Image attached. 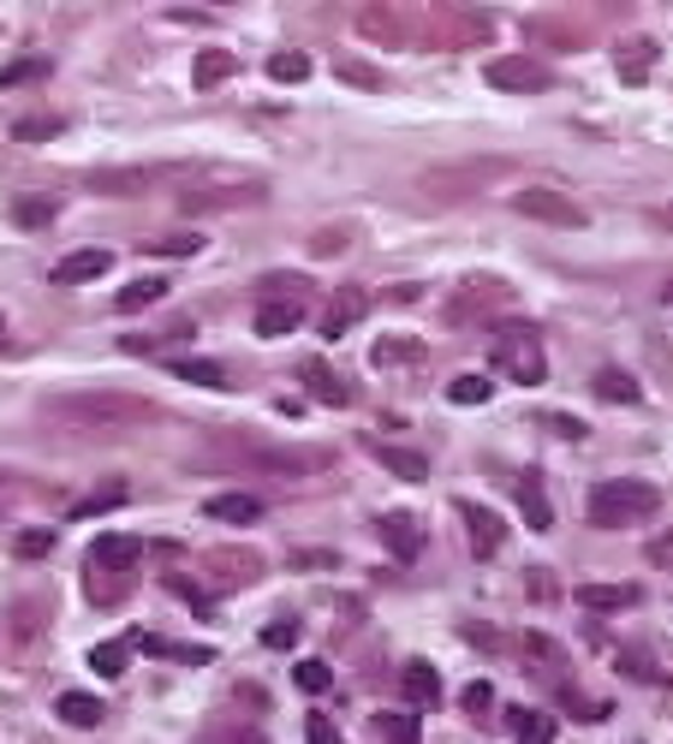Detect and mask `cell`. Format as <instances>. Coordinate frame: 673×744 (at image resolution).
<instances>
[{
  "label": "cell",
  "instance_id": "obj_1",
  "mask_svg": "<svg viewBox=\"0 0 673 744\" xmlns=\"http://www.w3.org/2000/svg\"><path fill=\"white\" fill-rule=\"evenodd\" d=\"M42 417L66 435H131L143 423H155V405L120 387H78V393H54L42 400Z\"/></svg>",
  "mask_w": 673,
  "mask_h": 744
},
{
  "label": "cell",
  "instance_id": "obj_2",
  "mask_svg": "<svg viewBox=\"0 0 673 744\" xmlns=\"http://www.w3.org/2000/svg\"><path fill=\"white\" fill-rule=\"evenodd\" d=\"M311 292L316 286L304 281V274H262L251 328L262 333V340H286V333L304 328V316H311Z\"/></svg>",
  "mask_w": 673,
  "mask_h": 744
},
{
  "label": "cell",
  "instance_id": "obj_3",
  "mask_svg": "<svg viewBox=\"0 0 673 744\" xmlns=\"http://www.w3.org/2000/svg\"><path fill=\"white\" fill-rule=\"evenodd\" d=\"M662 513V489L638 483V477H608L590 489V524L596 530H632V524Z\"/></svg>",
  "mask_w": 673,
  "mask_h": 744
},
{
  "label": "cell",
  "instance_id": "obj_4",
  "mask_svg": "<svg viewBox=\"0 0 673 744\" xmlns=\"http://www.w3.org/2000/svg\"><path fill=\"white\" fill-rule=\"evenodd\" d=\"M221 453L239 471H262V477H316L328 471L334 453L328 447H257V441H221Z\"/></svg>",
  "mask_w": 673,
  "mask_h": 744
},
{
  "label": "cell",
  "instance_id": "obj_5",
  "mask_svg": "<svg viewBox=\"0 0 673 744\" xmlns=\"http://www.w3.org/2000/svg\"><path fill=\"white\" fill-rule=\"evenodd\" d=\"M495 375H507V382H519V387H543L549 358H543V346H536V333H507V340H495Z\"/></svg>",
  "mask_w": 673,
  "mask_h": 744
},
{
  "label": "cell",
  "instance_id": "obj_6",
  "mask_svg": "<svg viewBox=\"0 0 673 744\" xmlns=\"http://www.w3.org/2000/svg\"><path fill=\"white\" fill-rule=\"evenodd\" d=\"M482 78L495 84V90H513V96H531V90H549L554 72L536 61V54H495L489 66H482Z\"/></svg>",
  "mask_w": 673,
  "mask_h": 744
},
{
  "label": "cell",
  "instance_id": "obj_7",
  "mask_svg": "<svg viewBox=\"0 0 673 744\" xmlns=\"http://www.w3.org/2000/svg\"><path fill=\"white\" fill-rule=\"evenodd\" d=\"M167 179H180V167H101V173H90V192L96 197H150Z\"/></svg>",
  "mask_w": 673,
  "mask_h": 744
},
{
  "label": "cell",
  "instance_id": "obj_8",
  "mask_svg": "<svg viewBox=\"0 0 673 744\" xmlns=\"http://www.w3.org/2000/svg\"><path fill=\"white\" fill-rule=\"evenodd\" d=\"M513 209L524 215V221H543V227H584V221H590V215H584L573 197L549 192V185H531V192H519Z\"/></svg>",
  "mask_w": 673,
  "mask_h": 744
},
{
  "label": "cell",
  "instance_id": "obj_9",
  "mask_svg": "<svg viewBox=\"0 0 673 744\" xmlns=\"http://www.w3.org/2000/svg\"><path fill=\"white\" fill-rule=\"evenodd\" d=\"M430 19L447 31V42H489V31H495V19L482 7H471V0H435Z\"/></svg>",
  "mask_w": 673,
  "mask_h": 744
},
{
  "label": "cell",
  "instance_id": "obj_10",
  "mask_svg": "<svg viewBox=\"0 0 673 744\" xmlns=\"http://www.w3.org/2000/svg\"><path fill=\"white\" fill-rule=\"evenodd\" d=\"M138 560H143V543H138L131 530H108V536H96V543H90V572L120 578V572H131Z\"/></svg>",
  "mask_w": 673,
  "mask_h": 744
},
{
  "label": "cell",
  "instance_id": "obj_11",
  "mask_svg": "<svg viewBox=\"0 0 673 744\" xmlns=\"http://www.w3.org/2000/svg\"><path fill=\"white\" fill-rule=\"evenodd\" d=\"M507 298H513V292H507L501 281H465V286H459V298L447 304V316H453V322H477V316L507 310Z\"/></svg>",
  "mask_w": 673,
  "mask_h": 744
},
{
  "label": "cell",
  "instance_id": "obj_12",
  "mask_svg": "<svg viewBox=\"0 0 673 744\" xmlns=\"http://www.w3.org/2000/svg\"><path fill=\"white\" fill-rule=\"evenodd\" d=\"M363 310H370V292H358V286H346V292H334L328 298V310H322V340H340L346 328H358L363 322Z\"/></svg>",
  "mask_w": 673,
  "mask_h": 744
},
{
  "label": "cell",
  "instance_id": "obj_13",
  "mask_svg": "<svg viewBox=\"0 0 673 744\" xmlns=\"http://www.w3.org/2000/svg\"><path fill=\"white\" fill-rule=\"evenodd\" d=\"M459 518H465V530H471V554L477 560H489V554H501L507 543V524L489 513V506H477V501H459Z\"/></svg>",
  "mask_w": 673,
  "mask_h": 744
},
{
  "label": "cell",
  "instance_id": "obj_14",
  "mask_svg": "<svg viewBox=\"0 0 673 744\" xmlns=\"http://www.w3.org/2000/svg\"><path fill=\"white\" fill-rule=\"evenodd\" d=\"M113 269L108 251H72L54 262V286H84V281H101V274Z\"/></svg>",
  "mask_w": 673,
  "mask_h": 744
},
{
  "label": "cell",
  "instance_id": "obj_15",
  "mask_svg": "<svg viewBox=\"0 0 673 744\" xmlns=\"http://www.w3.org/2000/svg\"><path fill=\"white\" fill-rule=\"evenodd\" d=\"M376 530H382V543H388L393 560H417V554H423V530H417L412 513H388Z\"/></svg>",
  "mask_w": 673,
  "mask_h": 744
},
{
  "label": "cell",
  "instance_id": "obj_16",
  "mask_svg": "<svg viewBox=\"0 0 673 744\" xmlns=\"http://www.w3.org/2000/svg\"><path fill=\"white\" fill-rule=\"evenodd\" d=\"M632 602H638L632 583H578V608H590V614H626Z\"/></svg>",
  "mask_w": 673,
  "mask_h": 744
},
{
  "label": "cell",
  "instance_id": "obj_17",
  "mask_svg": "<svg viewBox=\"0 0 673 744\" xmlns=\"http://www.w3.org/2000/svg\"><path fill=\"white\" fill-rule=\"evenodd\" d=\"M298 375H304V387L316 393V405H346V400H352V387H346V382H340V375H334L322 358H304V363H298Z\"/></svg>",
  "mask_w": 673,
  "mask_h": 744
},
{
  "label": "cell",
  "instance_id": "obj_18",
  "mask_svg": "<svg viewBox=\"0 0 673 744\" xmlns=\"http://www.w3.org/2000/svg\"><path fill=\"white\" fill-rule=\"evenodd\" d=\"M400 685H405V697H412L417 709H435V703H442V674H435L430 661H405Z\"/></svg>",
  "mask_w": 673,
  "mask_h": 744
},
{
  "label": "cell",
  "instance_id": "obj_19",
  "mask_svg": "<svg viewBox=\"0 0 673 744\" xmlns=\"http://www.w3.org/2000/svg\"><path fill=\"white\" fill-rule=\"evenodd\" d=\"M358 36L382 42V48H400V42H405V24L393 19L388 7H358Z\"/></svg>",
  "mask_w": 673,
  "mask_h": 744
},
{
  "label": "cell",
  "instance_id": "obj_20",
  "mask_svg": "<svg viewBox=\"0 0 673 744\" xmlns=\"http://www.w3.org/2000/svg\"><path fill=\"white\" fill-rule=\"evenodd\" d=\"M620 78L626 84H650V72H655V42L650 36H632V42H620Z\"/></svg>",
  "mask_w": 673,
  "mask_h": 744
},
{
  "label": "cell",
  "instance_id": "obj_21",
  "mask_svg": "<svg viewBox=\"0 0 673 744\" xmlns=\"http://www.w3.org/2000/svg\"><path fill=\"white\" fill-rule=\"evenodd\" d=\"M54 714H61L66 726H101V721H108L101 697H90V691H61V703H54Z\"/></svg>",
  "mask_w": 673,
  "mask_h": 744
},
{
  "label": "cell",
  "instance_id": "obj_22",
  "mask_svg": "<svg viewBox=\"0 0 673 744\" xmlns=\"http://www.w3.org/2000/svg\"><path fill=\"white\" fill-rule=\"evenodd\" d=\"M257 197H262V185H227V192H192L185 209L209 215V209H239V203H257Z\"/></svg>",
  "mask_w": 673,
  "mask_h": 744
},
{
  "label": "cell",
  "instance_id": "obj_23",
  "mask_svg": "<svg viewBox=\"0 0 673 744\" xmlns=\"http://www.w3.org/2000/svg\"><path fill=\"white\" fill-rule=\"evenodd\" d=\"M203 513L221 518V524H257L262 518V501H257V494H215Z\"/></svg>",
  "mask_w": 673,
  "mask_h": 744
},
{
  "label": "cell",
  "instance_id": "obj_24",
  "mask_svg": "<svg viewBox=\"0 0 673 744\" xmlns=\"http://www.w3.org/2000/svg\"><path fill=\"white\" fill-rule=\"evenodd\" d=\"M376 459H382L393 477H405V483H430V459L412 453V447H382L376 441Z\"/></svg>",
  "mask_w": 673,
  "mask_h": 744
},
{
  "label": "cell",
  "instance_id": "obj_25",
  "mask_svg": "<svg viewBox=\"0 0 673 744\" xmlns=\"http://www.w3.org/2000/svg\"><path fill=\"white\" fill-rule=\"evenodd\" d=\"M161 298H167V281H155V274H150V281H131L120 298H113V310L138 316V310H150V304H161Z\"/></svg>",
  "mask_w": 673,
  "mask_h": 744
},
{
  "label": "cell",
  "instance_id": "obj_26",
  "mask_svg": "<svg viewBox=\"0 0 673 744\" xmlns=\"http://www.w3.org/2000/svg\"><path fill=\"white\" fill-rule=\"evenodd\" d=\"M167 370L180 375V382H197V387H215V393L227 387V370H221V363H209V358H173Z\"/></svg>",
  "mask_w": 673,
  "mask_h": 744
},
{
  "label": "cell",
  "instance_id": "obj_27",
  "mask_svg": "<svg viewBox=\"0 0 673 744\" xmlns=\"http://www.w3.org/2000/svg\"><path fill=\"white\" fill-rule=\"evenodd\" d=\"M232 66H239V61H232L227 48H209V54H197L192 84H197V90H215V84H227V78H232Z\"/></svg>",
  "mask_w": 673,
  "mask_h": 744
},
{
  "label": "cell",
  "instance_id": "obj_28",
  "mask_svg": "<svg viewBox=\"0 0 673 744\" xmlns=\"http://www.w3.org/2000/svg\"><path fill=\"white\" fill-rule=\"evenodd\" d=\"M519 513L531 518V530H549V524H554V506H549V494H543L536 477H524V483H519Z\"/></svg>",
  "mask_w": 673,
  "mask_h": 744
},
{
  "label": "cell",
  "instance_id": "obj_29",
  "mask_svg": "<svg viewBox=\"0 0 673 744\" xmlns=\"http://www.w3.org/2000/svg\"><path fill=\"white\" fill-rule=\"evenodd\" d=\"M417 358H423V346L412 340V333H393V340H382V346L370 352L376 370H400V363H417Z\"/></svg>",
  "mask_w": 673,
  "mask_h": 744
},
{
  "label": "cell",
  "instance_id": "obj_30",
  "mask_svg": "<svg viewBox=\"0 0 673 744\" xmlns=\"http://www.w3.org/2000/svg\"><path fill=\"white\" fill-rule=\"evenodd\" d=\"M150 655H167V661H185V667H209L215 661V649L209 644H161V637H138Z\"/></svg>",
  "mask_w": 673,
  "mask_h": 744
},
{
  "label": "cell",
  "instance_id": "obj_31",
  "mask_svg": "<svg viewBox=\"0 0 673 744\" xmlns=\"http://www.w3.org/2000/svg\"><path fill=\"white\" fill-rule=\"evenodd\" d=\"M507 721H513L519 744H554V721H549V714H536V709H513Z\"/></svg>",
  "mask_w": 673,
  "mask_h": 744
},
{
  "label": "cell",
  "instance_id": "obj_32",
  "mask_svg": "<svg viewBox=\"0 0 673 744\" xmlns=\"http://www.w3.org/2000/svg\"><path fill=\"white\" fill-rule=\"evenodd\" d=\"M54 215H61V197H19L12 203V221L19 227H48Z\"/></svg>",
  "mask_w": 673,
  "mask_h": 744
},
{
  "label": "cell",
  "instance_id": "obj_33",
  "mask_svg": "<svg viewBox=\"0 0 673 744\" xmlns=\"http://www.w3.org/2000/svg\"><path fill=\"white\" fill-rule=\"evenodd\" d=\"M12 138H19V143H48V138H61V113H24V120L12 125Z\"/></svg>",
  "mask_w": 673,
  "mask_h": 744
},
{
  "label": "cell",
  "instance_id": "obj_34",
  "mask_svg": "<svg viewBox=\"0 0 673 744\" xmlns=\"http://www.w3.org/2000/svg\"><path fill=\"white\" fill-rule=\"evenodd\" d=\"M269 78L274 84H304V78H311V61H304V54H269Z\"/></svg>",
  "mask_w": 673,
  "mask_h": 744
},
{
  "label": "cell",
  "instance_id": "obj_35",
  "mask_svg": "<svg viewBox=\"0 0 673 744\" xmlns=\"http://www.w3.org/2000/svg\"><path fill=\"white\" fill-rule=\"evenodd\" d=\"M489 393H495L489 375H459V382L447 387V400L453 405H489Z\"/></svg>",
  "mask_w": 673,
  "mask_h": 744
},
{
  "label": "cell",
  "instance_id": "obj_36",
  "mask_svg": "<svg viewBox=\"0 0 673 744\" xmlns=\"http://www.w3.org/2000/svg\"><path fill=\"white\" fill-rule=\"evenodd\" d=\"M596 393H603L608 405H632L638 382H632V375H620V370H603V375H596Z\"/></svg>",
  "mask_w": 673,
  "mask_h": 744
},
{
  "label": "cell",
  "instance_id": "obj_37",
  "mask_svg": "<svg viewBox=\"0 0 673 744\" xmlns=\"http://www.w3.org/2000/svg\"><path fill=\"white\" fill-rule=\"evenodd\" d=\"M292 679H298V691L322 697V691L334 685V667H328V661H316V655H311V661H298V667H292Z\"/></svg>",
  "mask_w": 673,
  "mask_h": 744
},
{
  "label": "cell",
  "instance_id": "obj_38",
  "mask_svg": "<svg viewBox=\"0 0 673 744\" xmlns=\"http://www.w3.org/2000/svg\"><path fill=\"white\" fill-rule=\"evenodd\" d=\"M150 256H197L203 251V232H167V239H155V244H143Z\"/></svg>",
  "mask_w": 673,
  "mask_h": 744
},
{
  "label": "cell",
  "instance_id": "obj_39",
  "mask_svg": "<svg viewBox=\"0 0 673 744\" xmlns=\"http://www.w3.org/2000/svg\"><path fill=\"white\" fill-rule=\"evenodd\" d=\"M382 738H388V744H423L417 721H412L405 709H388V714H382Z\"/></svg>",
  "mask_w": 673,
  "mask_h": 744
},
{
  "label": "cell",
  "instance_id": "obj_40",
  "mask_svg": "<svg viewBox=\"0 0 673 744\" xmlns=\"http://www.w3.org/2000/svg\"><path fill=\"white\" fill-rule=\"evenodd\" d=\"M131 649H138V637H126V644H101V649L90 655V667H96V674H126Z\"/></svg>",
  "mask_w": 673,
  "mask_h": 744
},
{
  "label": "cell",
  "instance_id": "obj_41",
  "mask_svg": "<svg viewBox=\"0 0 673 744\" xmlns=\"http://www.w3.org/2000/svg\"><path fill=\"white\" fill-rule=\"evenodd\" d=\"M334 72H340V84H358V90H382V72L363 66V61H334Z\"/></svg>",
  "mask_w": 673,
  "mask_h": 744
},
{
  "label": "cell",
  "instance_id": "obj_42",
  "mask_svg": "<svg viewBox=\"0 0 673 744\" xmlns=\"http://www.w3.org/2000/svg\"><path fill=\"white\" fill-rule=\"evenodd\" d=\"M42 72H48V61H42V54H31V61H12L7 72H0V84H7V90H19V84H36Z\"/></svg>",
  "mask_w": 673,
  "mask_h": 744
},
{
  "label": "cell",
  "instance_id": "obj_43",
  "mask_svg": "<svg viewBox=\"0 0 673 744\" xmlns=\"http://www.w3.org/2000/svg\"><path fill=\"white\" fill-rule=\"evenodd\" d=\"M12 548H19V560H42V554L54 548V530H24Z\"/></svg>",
  "mask_w": 673,
  "mask_h": 744
},
{
  "label": "cell",
  "instance_id": "obj_44",
  "mask_svg": "<svg viewBox=\"0 0 673 744\" xmlns=\"http://www.w3.org/2000/svg\"><path fill=\"white\" fill-rule=\"evenodd\" d=\"M262 644H269V649H292V644H298V625H292V620H269V625H262Z\"/></svg>",
  "mask_w": 673,
  "mask_h": 744
},
{
  "label": "cell",
  "instance_id": "obj_45",
  "mask_svg": "<svg viewBox=\"0 0 673 744\" xmlns=\"http://www.w3.org/2000/svg\"><path fill=\"white\" fill-rule=\"evenodd\" d=\"M531 36H543V42H566V48H584V31H566V24H549V19H536V24H531Z\"/></svg>",
  "mask_w": 673,
  "mask_h": 744
},
{
  "label": "cell",
  "instance_id": "obj_46",
  "mask_svg": "<svg viewBox=\"0 0 673 744\" xmlns=\"http://www.w3.org/2000/svg\"><path fill=\"white\" fill-rule=\"evenodd\" d=\"M304 738L311 744H340V726H334L328 714H304Z\"/></svg>",
  "mask_w": 673,
  "mask_h": 744
},
{
  "label": "cell",
  "instance_id": "obj_47",
  "mask_svg": "<svg viewBox=\"0 0 673 744\" xmlns=\"http://www.w3.org/2000/svg\"><path fill=\"white\" fill-rule=\"evenodd\" d=\"M126 501V489L113 483V489H101V494H90V501H78V518H96V513H108V506H120Z\"/></svg>",
  "mask_w": 673,
  "mask_h": 744
},
{
  "label": "cell",
  "instance_id": "obj_48",
  "mask_svg": "<svg viewBox=\"0 0 673 744\" xmlns=\"http://www.w3.org/2000/svg\"><path fill=\"white\" fill-rule=\"evenodd\" d=\"M543 429H554V435H566V441H584V435H590V429H584V423H578V417H561V412H543Z\"/></svg>",
  "mask_w": 673,
  "mask_h": 744
},
{
  "label": "cell",
  "instance_id": "obj_49",
  "mask_svg": "<svg viewBox=\"0 0 673 744\" xmlns=\"http://www.w3.org/2000/svg\"><path fill=\"white\" fill-rule=\"evenodd\" d=\"M524 655H536V661H543L549 674H561V649H554L549 637H524Z\"/></svg>",
  "mask_w": 673,
  "mask_h": 744
},
{
  "label": "cell",
  "instance_id": "obj_50",
  "mask_svg": "<svg viewBox=\"0 0 673 744\" xmlns=\"http://www.w3.org/2000/svg\"><path fill=\"white\" fill-rule=\"evenodd\" d=\"M459 703H465V709H471V714H482V709H489V703H495V685H489V679L465 685V697H459Z\"/></svg>",
  "mask_w": 673,
  "mask_h": 744
},
{
  "label": "cell",
  "instance_id": "obj_51",
  "mask_svg": "<svg viewBox=\"0 0 673 744\" xmlns=\"http://www.w3.org/2000/svg\"><path fill=\"white\" fill-rule=\"evenodd\" d=\"M316 256H334V251H346V232H322V239L311 244Z\"/></svg>",
  "mask_w": 673,
  "mask_h": 744
},
{
  "label": "cell",
  "instance_id": "obj_52",
  "mask_svg": "<svg viewBox=\"0 0 673 744\" xmlns=\"http://www.w3.org/2000/svg\"><path fill=\"white\" fill-rule=\"evenodd\" d=\"M650 560H655V566H673V536H655V543H650Z\"/></svg>",
  "mask_w": 673,
  "mask_h": 744
},
{
  "label": "cell",
  "instance_id": "obj_53",
  "mask_svg": "<svg viewBox=\"0 0 673 744\" xmlns=\"http://www.w3.org/2000/svg\"><path fill=\"white\" fill-rule=\"evenodd\" d=\"M655 227H673V209H655Z\"/></svg>",
  "mask_w": 673,
  "mask_h": 744
},
{
  "label": "cell",
  "instance_id": "obj_54",
  "mask_svg": "<svg viewBox=\"0 0 673 744\" xmlns=\"http://www.w3.org/2000/svg\"><path fill=\"white\" fill-rule=\"evenodd\" d=\"M667 304H673V286H667Z\"/></svg>",
  "mask_w": 673,
  "mask_h": 744
},
{
  "label": "cell",
  "instance_id": "obj_55",
  "mask_svg": "<svg viewBox=\"0 0 673 744\" xmlns=\"http://www.w3.org/2000/svg\"><path fill=\"white\" fill-rule=\"evenodd\" d=\"M221 7H227V0H221Z\"/></svg>",
  "mask_w": 673,
  "mask_h": 744
}]
</instances>
